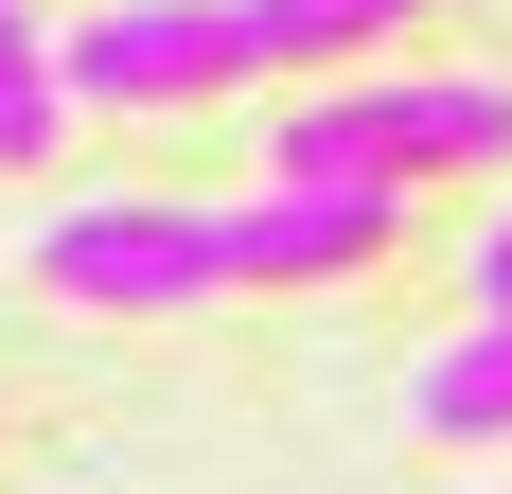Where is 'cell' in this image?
I'll use <instances>...</instances> for the list:
<instances>
[{"label":"cell","mask_w":512,"mask_h":494,"mask_svg":"<svg viewBox=\"0 0 512 494\" xmlns=\"http://www.w3.org/2000/svg\"><path fill=\"white\" fill-rule=\"evenodd\" d=\"M283 177H371V195H407V177H460V159H512V71H336V89L283 106Z\"/></svg>","instance_id":"6da1fadb"},{"label":"cell","mask_w":512,"mask_h":494,"mask_svg":"<svg viewBox=\"0 0 512 494\" xmlns=\"http://www.w3.org/2000/svg\"><path fill=\"white\" fill-rule=\"evenodd\" d=\"M36 283L89 300V318H195V300H230V212L71 195V212H36Z\"/></svg>","instance_id":"7a4b0ae2"},{"label":"cell","mask_w":512,"mask_h":494,"mask_svg":"<svg viewBox=\"0 0 512 494\" xmlns=\"http://www.w3.org/2000/svg\"><path fill=\"white\" fill-rule=\"evenodd\" d=\"M53 89L71 106H212L248 89V53H230V0H106L53 36Z\"/></svg>","instance_id":"3957f363"},{"label":"cell","mask_w":512,"mask_h":494,"mask_svg":"<svg viewBox=\"0 0 512 494\" xmlns=\"http://www.w3.org/2000/svg\"><path fill=\"white\" fill-rule=\"evenodd\" d=\"M389 230H407V195H371V177H265L230 212V283H354V265H389Z\"/></svg>","instance_id":"277c9868"},{"label":"cell","mask_w":512,"mask_h":494,"mask_svg":"<svg viewBox=\"0 0 512 494\" xmlns=\"http://www.w3.org/2000/svg\"><path fill=\"white\" fill-rule=\"evenodd\" d=\"M407 18H424V0H230V53H248V71H318V89H336V71H354V53H389Z\"/></svg>","instance_id":"5b68a950"},{"label":"cell","mask_w":512,"mask_h":494,"mask_svg":"<svg viewBox=\"0 0 512 494\" xmlns=\"http://www.w3.org/2000/svg\"><path fill=\"white\" fill-rule=\"evenodd\" d=\"M407 424L424 442H512V318H477V336H442L407 371Z\"/></svg>","instance_id":"8992f818"},{"label":"cell","mask_w":512,"mask_h":494,"mask_svg":"<svg viewBox=\"0 0 512 494\" xmlns=\"http://www.w3.org/2000/svg\"><path fill=\"white\" fill-rule=\"evenodd\" d=\"M53 124H71V89H53V18L0 0V159H53Z\"/></svg>","instance_id":"52a82bcc"},{"label":"cell","mask_w":512,"mask_h":494,"mask_svg":"<svg viewBox=\"0 0 512 494\" xmlns=\"http://www.w3.org/2000/svg\"><path fill=\"white\" fill-rule=\"evenodd\" d=\"M460 300H477V318H512V212L477 230V265H460Z\"/></svg>","instance_id":"ba28073f"}]
</instances>
